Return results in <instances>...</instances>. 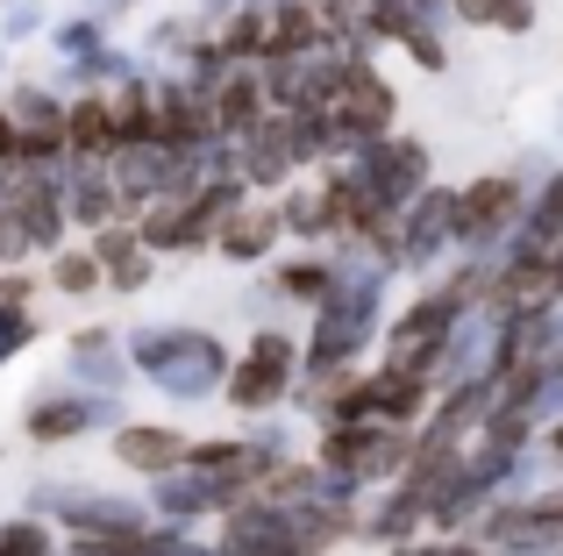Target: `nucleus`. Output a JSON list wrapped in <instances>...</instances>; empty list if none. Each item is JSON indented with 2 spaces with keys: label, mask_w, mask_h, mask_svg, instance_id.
Masks as SVG:
<instances>
[{
  "label": "nucleus",
  "mask_w": 563,
  "mask_h": 556,
  "mask_svg": "<svg viewBox=\"0 0 563 556\" xmlns=\"http://www.w3.org/2000/svg\"><path fill=\"white\" fill-rule=\"evenodd\" d=\"M29 343V314L14 300H0V357H8V349H22Z\"/></svg>",
  "instance_id": "6"
},
{
  "label": "nucleus",
  "mask_w": 563,
  "mask_h": 556,
  "mask_svg": "<svg viewBox=\"0 0 563 556\" xmlns=\"http://www.w3.org/2000/svg\"><path fill=\"white\" fill-rule=\"evenodd\" d=\"M278 364H286V349H278V343H257V349H250V364L235 371L229 400H243V407H264V400H278V392H286Z\"/></svg>",
  "instance_id": "1"
},
{
  "label": "nucleus",
  "mask_w": 563,
  "mask_h": 556,
  "mask_svg": "<svg viewBox=\"0 0 563 556\" xmlns=\"http://www.w3.org/2000/svg\"><path fill=\"white\" fill-rule=\"evenodd\" d=\"M57 286L86 292V286H93V257H57Z\"/></svg>",
  "instance_id": "7"
},
{
  "label": "nucleus",
  "mask_w": 563,
  "mask_h": 556,
  "mask_svg": "<svg viewBox=\"0 0 563 556\" xmlns=\"http://www.w3.org/2000/svg\"><path fill=\"white\" fill-rule=\"evenodd\" d=\"M114 449H122V464H143V471H157V464L179 457V435H165V429H129Z\"/></svg>",
  "instance_id": "3"
},
{
  "label": "nucleus",
  "mask_w": 563,
  "mask_h": 556,
  "mask_svg": "<svg viewBox=\"0 0 563 556\" xmlns=\"http://www.w3.org/2000/svg\"><path fill=\"white\" fill-rule=\"evenodd\" d=\"M22 157V129H14V108H0V165Z\"/></svg>",
  "instance_id": "8"
},
{
  "label": "nucleus",
  "mask_w": 563,
  "mask_h": 556,
  "mask_svg": "<svg viewBox=\"0 0 563 556\" xmlns=\"http://www.w3.org/2000/svg\"><path fill=\"white\" fill-rule=\"evenodd\" d=\"M264 236H272V214H243V222H235V236H221V243H229V251H264Z\"/></svg>",
  "instance_id": "5"
},
{
  "label": "nucleus",
  "mask_w": 563,
  "mask_h": 556,
  "mask_svg": "<svg viewBox=\"0 0 563 556\" xmlns=\"http://www.w3.org/2000/svg\"><path fill=\"white\" fill-rule=\"evenodd\" d=\"M542 229H563V179L550 186V208H542Z\"/></svg>",
  "instance_id": "9"
},
{
  "label": "nucleus",
  "mask_w": 563,
  "mask_h": 556,
  "mask_svg": "<svg viewBox=\"0 0 563 556\" xmlns=\"http://www.w3.org/2000/svg\"><path fill=\"white\" fill-rule=\"evenodd\" d=\"M514 208H521V193H514L507 179H485V186H471V193H464V214H456V229H464V236H478V229H499Z\"/></svg>",
  "instance_id": "2"
},
{
  "label": "nucleus",
  "mask_w": 563,
  "mask_h": 556,
  "mask_svg": "<svg viewBox=\"0 0 563 556\" xmlns=\"http://www.w3.org/2000/svg\"><path fill=\"white\" fill-rule=\"evenodd\" d=\"M108 100H86V108L79 114H71V151H79V157H100V151H108Z\"/></svg>",
  "instance_id": "4"
}]
</instances>
